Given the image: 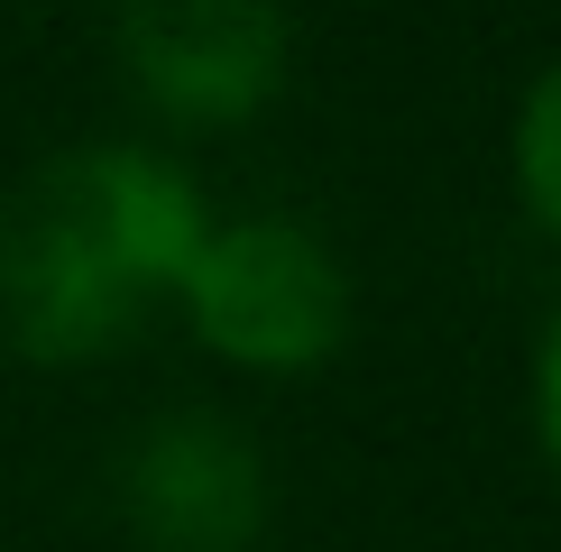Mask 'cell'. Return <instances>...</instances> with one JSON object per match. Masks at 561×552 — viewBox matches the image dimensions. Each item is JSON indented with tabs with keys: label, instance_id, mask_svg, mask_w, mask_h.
Returning a JSON list of instances; mask_svg holds the SVG:
<instances>
[{
	"label": "cell",
	"instance_id": "277c9868",
	"mask_svg": "<svg viewBox=\"0 0 561 552\" xmlns=\"http://www.w3.org/2000/svg\"><path fill=\"white\" fill-rule=\"evenodd\" d=\"M111 497L138 552H259L276 525V470L213 405H167L121 442Z\"/></svg>",
	"mask_w": 561,
	"mask_h": 552
},
{
	"label": "cell",
	"instance_id": "6da1fadb",
	"mask_svg": "<svg viewBox=\"0 0 561 552\" xmlns=\"http://www.w3.org/2000/svg\"><path fill=\"white\" fill-rule=\"evenodd\" d=\"M213 203L175 157L138 138H83V148L28 166L0 212V341L37 368H92L148 332L194 267Z\"/></svg>",
	"mask_w": 561,
	"mask_h": 552
},
{
	"label": "cell",
	"instance_id": "8992f818",
	"mask_svg": "<svg viewBox=\"0 0 561 552\" xmlns=\"http://www.w3.org/2000/svg\"><path fill=\"white\" fill-rule=\"evenodd\" d=\"M534 433H543V460L561 470V304L543 322V350H534Z\"/></svg>",
	"mask_w": 561,
	"mask_h": 552
},
{
	"label": "cell",
	"instance_id": "7a4b0ae2",
	"mask_svg": "<svg viewBox=\"0 0 561 552\" xmlns=\"http://www.w3.org/2000/svg\"><path fill=\"white\" fill-rule=\"evenodd\" d=\"M175 313L221 368L249 378H313L350 341V267L332 258L313 221L295 212H240L213 221L175 286Z\"/></svg>",
	"mask_w": 561,
	"mask_h": 552
},
{
	"label": "cell",
	"instance_id": "5b68a950",
	"mask_svg": "<svg viewBox=\"0 0 561 552\" xmlns=\"http://www.w3.org/2000/svg\"><path fill=\"white\" fill-rule=\"evenodd\" d=\"M516 194H525L534 230L561 240V56L525 83V102H516Z\"/></svg>",
	"mask_w": 561,
	"mask_h": 552
},
{
	"label": "cell",
	"instance_id": "3957f363",
	"mask_svg": "<svg viewBox=\"0 0 561 552\" xmlns=\"http://www.w3.org/2000/svg\"><path fill=\"white\" fill-rule=\"evenodd\" d=\"M129 92L167 129H249L295 74L286 0H111Z\"/></svg>",
	"mask_w": 561,
	"mask_h": 552
}]
</instances>
